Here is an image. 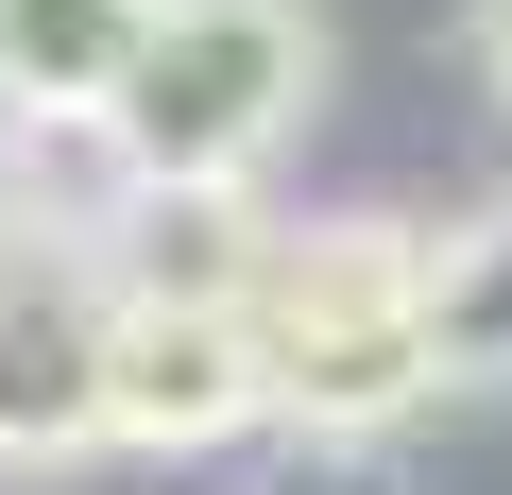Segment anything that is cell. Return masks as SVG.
<instances>
[{
    "label": "cell",
    "mask_w": 512,
    "mask_h": 495,
    "mask_svg": "<svg viewBox=\"0 0 512 495\" xmlns=\"http://www.w3.org/2000/svg\"><path fill=\"white\" fill-rule=\"evenodd\" d=\"M256 359H274V427H291V444H393V427L444 393V359H427V239H410L393 205L274 222Z\"/></svg>",
    "instance_id": "1"
},
{
    "label": "cell",
    "mask_w": 512,
    "mask_h": 495,
    "mask_svg": "<svg viewBox=\"0 0 512 495\" xmlns=\"http://www.w3.org/2000/svg\"><path fill=\"white\" fill-rule=\"evenodd\" d=\"M308 103H325V18L308 0H171L103 154H120V188H239Z\"/></svg>",
    "instance_id": "2"
},
{
    "label": "cell",
    "mask_w": 512,
    "mask_h": 495,
    "mask_svg": "<svg viewBox=\"0 0 512 495\" xmlns=\"http://www.w3.org/2000/svg\"><path fill=\"white\" fill-rule=\"evenodd\" d=\"M103 427L120 461H222L274 427V359H256V308H120L103 291Z\"/></svg>",
    "instance_id": "3"
},
{
    "label": "cell",
    "mask_w": 512,
    "mask_h": 495,
    "mask_svg": "<svg viewBox=\"0 0 512 495\" xmlns=\"http://www.w3.org/2000/svg\"><path fill=\"white\" fill-rule=\"evenodd\" d=\"M103 444H120L103 427V274L0 239V478H69Z\"/></svg>",
    "instance_id": "4"
},
{
    "label": "cell",
    "mask_w": 512,
    "mask_h": 495,
    "mask_svg": "<svg viewBox=\"0 0 512 495\" xmlns=\"http://www.w3.org/2000/svg\"><path fill=\"white\" fill-rule=\"evenodd\" d=\"M171 0H0V137H103Z\"/></svg>",
    "instance_id": "5"
},
{
    "label": "cell",
    "mask_w": 512,
    "mask_h": 495,
    "mask_svg": "<svg viewBox=\"0 0 512 495\" xmlns=\"http://www.w3.org/2000/svg\"><path fill=\"white\" fill-rule=\"evenodd\" d=\"M120 308H256V274H274V222H256L239 188H120L103 257H86Z\"/></svg>",
    "instance_id": "6"
},
{
    "label": "cell",
    "mask_w": 512,
    "mask_h": 495,
    "mask_svg": "<svg viewBox=\"0 0 512 495\" xmlns=\"http://www.w3.org/2000/svg\"><path fill=\"white\" fill-rule=\"evenodd\" d=\"M427 359L444 393H512V205L427 239Z\"/></svg>",
    "instance_id": "7"
},
{
    "label": "cell",
    "mask_w": 512,
    "mask_h": 495,
    "mask_svg": "<svg viewBox=\"0 0 512 495\" xmlns=\"http://www.w3.org/2000/svg\"><path fill=\"white\" fill-rule=\"evenodd\" d=\"M222 495H410L393 444H291V461H239Z\"/></svg>",
    "instance_id": "8"
},
{
    "label": "cell",
    "mask_w": 512,
    "mask_h": 495,
    "mask_svg": "<svg viewBox=\"0 0 512 495\" xmlns=\"http://www.w3.org/2000/svg\"><path fill=\"white\" fill-rule=\"evenodd\" d=\"M478 86L512 103V0H478Z\"/></svg>",
    "instance_id": "9"
}]
</instances>
